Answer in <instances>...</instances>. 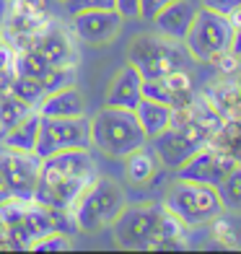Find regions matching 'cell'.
Instances as JSON below:
<instances>
[{
  "mask_svg": "<svg viewBox=\"0 0 241 254\" xmlns=\"http://www.w3.org/2000/svg\"><path fill=\"white\" fill-rule=\"evenodd\" d=\"M184 223L164 202L124 205L120 218L112 223V236L122 249H171L184 247Z\"/></svg>",
  "mask_w": 241,
  "mask_h": 254,
  "instance_id": "obj_2",
  "label": "cell"
},
{
  "mask_svg": "<svg viewBox=\"0 0 241 254\" xmlns=\"http://www.w3.org/2000/svg\"><path fill=\"white\" fill-rule=\"evenodd\" d=\"M75 42L78 39L73 37V31H67V26H62L60 21L47 18L37 31L31 34L26 50L37 52L44 63L62 67V65H75L78 63Z\"/></svg>",
  "mask_w": 241,
  "mask_h": 254,
  "instance_id": "obj_11",
  "label": "cell"
},
{
  "mask_svg": "<svg viewBox=\"0 0 241 254\" xmlns=\"http://www.w3.org/2000/svg\"><path fill=\"white\" fill-rule=\"evenodd\" d=\"M60 3H65V0H60Z\"/></svg>",
  "mask_w": 241,
  "mask_h": 254,
  "instance_id": "obj_35",
  "label": "cell"
},
{
  "mask_svg": "<svg viewBox=\"0 0 241 254\" xmlns=\"http://www.w3.org/2000/svg\"><path fill=\"white\" fill-rule=\"evenodd\" d=\"M8 200H10V192H8V187H5L3 177H0V205H3V202H8Z\"/></svg>",
  "mask_w": 241,
  "mask_h": 254,
  "instance_id": "obj_30",
  "label": "cell"
},
{
  "mask_svg": "<svg viewBox=\"0 0 241 254\" xmlns=\"http://www.w3.org/2000/svg\"><path fill=\"white\" fill-rule=\"evenodd\" d=\"M239 88H241V78H239Z\"/></svg>",
  "mask_w": 241,
  "mask_h": 254,
  "instance_id": "obj_34",
  "label": "cell"
},
{
  "mask_svg": "<svg viewBox=\"0 0 241 254\" xmlns=\"http://www.w3.org/2000/svg\"><path fill=\"white\" fill-rule=\"evenodd\" d=\"M39 122H42L39 109H31L24 120L16 122L3 137H0V143L8 145V148H13V151L34 153V148H37V137H39Z\"/></svg>",
  "mask_w": 241,
  "mask_h": 254,
  "instance_id": "obj_19",
  "label": "cell"
},
{
  "mask_svg": "<svg viewBox=\"0 0 241 254\" xmlns=\"http://www.w3.org/2000/svg\"><path fill=\"white\" fill-rule=\"evenodd\" d=\"M234 31H236V26L228 16L215 13V10L202 5L194 10V18H192L189 31L184 34L181 44L187 47L194 63H210L215 55L231 50Z\"/></svg>",
  "mask_w": 241,
  "mask_h": 254,
  "instance_id": "obj_7",
  "label": "cell"
},
{
  "mask_svg": "<svg viewBox=\"0 0 241 254\" xmlns=\"http://www.w3.org/2000/svg\"><path fill=\"white\" fill-rule=\"evenodd\" d=\"M70 148H91V117H44L39 122V137L34 153L47 158Z\"/></svg>",
  "mask_w": 241,
  "mask_h": 254,
  "instance_id": "obj_9",
  "label": "cell"
},
{
  "mask_svg": "<svg viewBox=\"0 0 241 254\" xmlns=\"http://www.w3.org/2000/svg\"><path fill=\"white\" fill-rule=\"evenodd\" d=\"M174 114H177L174 107H169V104H164V101H156V99H148V96H143L140 104L135 107V117H137V122H140L148 143L174 122Z\"/></svg>",
  "mask_w": 241,
  "mask_h": 254,
  "instance_id": "obj_17",
  "label": "cell"
},
{
  "mask_svg": "<svg viewBox=\"0 0 241 254\" xmlns=\"http://www.w3.org/2000/svg\"><path fill=\"white\" fill-rule=\"evenodd\" d=\"M210 143L223 148L228 156L241 164V120H223V125L210 137Z\"/></svg>",
  "mask_w": 241,
  "mask_h": 254,
  "instance_id": "obj_22",
  "label": "cell"
},
{
  "mask_svg": "<svg viewBox=\"0 0 241 254\" xmlns=\"http://www.w3.org/2000/svg\"><path fill=\"white\" fill-rule=\"evenodd\" d=\"M31 249L34 252H67V249H73V236L62 234V231H52V234L34 241Z\"/></svg>",
  "mask_w": 241,
  "mask_h": 254,
  "instance_id": "obj_25",
  "label": "cell"
},
{
  "mask_svg": "<svg viewBox=\"0 0 241 254\" xmlns=\"http://www.w3.org/2000/svg\"><path fill=\"white\" fill-rule=\"evenodd\" d=\"M164 205L187 228L218 221V215L223 213V205L215 187L202 182H192V179H181V177H177V182L169 187Z\"/></svg>",
  "mask_w": 241,
  "mask_h": 254,
  "instance_id": "obj_6",
  "label": "cell"
},
{
  "mask_svg": "<svg viewBox=\"0 0 241 254\" xmlns=\"http://www.w3.org/2000/svg\"><path fill=\"white\" fill-rule=\"evenodd\" d=\"M39 169H42V158L37 153L13 151V148L0 143V177H3L10 197L24 202L34 200Z\"/></svg>",
  "mask_w": 241,
  "mask_h": 254,
  "instance_id": "obj_10",
  "label": "cell"
},
{
  "mask_svg": "<svg viewBox=\"0 0 241 254\" xmlns=\"http://www.w3.org/2000/svg\"><path fill=\"white\" fill-rule=\"evenodd\" d=\"M39 114L44 117H83L88 114V104L75 86H62L44 96V101L39 104Z\"/></svg>",
  "mask_w": 241,
  "mask_h": 254,
  "instance_id": "obj_16",
  "label": "cell"
},
{
  "mask_svg": "<svg viewBox=\"0 0 241 254\" xmlns=\"http://www.w3.org/2000/svg\"><path fill=\"white\" fill-rule=\"evenodd\" d=\"M10 94H13L16 99H21L24 104H29L31 109H39V104L44 101V96H47V91H44V86L39 83L37 78H29V75H13V80H10Z\"/></svg>",
  "mask_w": 241,
  "mask_h": 254,
  "instance_id": "obj_23",
  "label": "cell"
},
{
  "mask_svg": "<svg viewBox=\"0 0 241 254\" xmlns=\"http://www.w3.org/2000/svg\"><path fill=\"white\" fill-rule=\"evenodd\" d=\"M194 10H197V8H194L189 0H174L171 5H166L164 10H158V13L151 18L153 31H158L161 37H166V39L181 42V39H184V34L189 31Z\"/></svg>",
  "mask_w": 241,
  "mask_h": 254,
  "instance_id": "obj_15",
  "label": "cell"
},
{
  "mask_svg": "<svg viewBox=\"0 0 241 254\" xmlns=\"http://www.w3.org/2000/svg\"><path fill=\"white\" fill-rule=\"evenodd\" d=\"M140 99H143V75L137 73L135 65L127 63L112 75L107 96H104V107H117V109H132L135 112Z\"/></svg>",
  "mask_w": 241,
  "mask_h": 254,
  "instance_id": "obj_14",
  "label": "cell"
},
{
  "mask_svg": "<svg viewBox=\"0 0 241 254\" xmlns=\"http://www.w3.org/2000/svg\"><path fill=\"white\" fill-rule=\"evenodd\" d=\"M187 60L192 57L184 44L161 37L158 31L137 34L130 44V65H135L143 78H164L174 70H184Z\"/></svg>",
  "mask_w": 241,
  "mask_h": 254,
  "instance_id": "obj_5",
  "label": "cell"
},
{
  "mask_svg": "<svg viewBox=\"0 0 241 254\" xmlns=\"http://www.w3.org/2000/svg\"><path fill=\"white\" fill-rule=\"evenodd\" d=\"M99 177V169L91 158L88 148H70V151L52 153L42 158L39 179L34 202L55 210H73V205L83 190Z\"/></svg>",
  "mask_w": 241,
  "mask_h": 254,
  "instance_id": "obj_1",
  "label": "cell"
},
{
  "mask_svg": "<svg viewBox=\"0 0 241 254\" xmlns=\"http://www.w3.org/2000/svg\"><path fill=\"white\" fill-rule=\"evenodd\" d=\"M0 247L5 249V226H3V221H0Z\"/></svg>",
  "mask_w": 241,
  "mask_h": 254,
  "instance_id": "obj_31",
  "label": "cell"
},
{
  "mask_svg": "<svg viewBox=\"0 0 241 254\" xmlns=\"http://www.w3.org/2000/svg\"><path fill=\"white\" fill-rule=\"evenodd\" d=\"M210 137L213 135L208 130H202L194 120H189L181 109H177L174 122H171L161 135H156L151 143H153V151H156L161 164L171 166V169H179L189 156L197 153L205 143H210Z\"/></svg>",
  "mask_w": 241,
  "mask_h": 254,
  "instance_id": "obj_8",
  "label": "cell"
},
{
  "mask_svg": "<svg viewBox=\"0 0 241 254\" xmlns=\"http://www.w3.org/2000/svg\"><path fill=\"white\" fill-rule=\"evenodd\" d=\"M67 13H80V10H101V8H114V0H65Z\"/></svg>",
  "mask_w": 241,
  "mask_h": 254,
  "instance_id": "obj_26",
  "label": "cell"
},
{
  "mask_svg": "<svg viewBox=\"0 0 241 254\" xmlns=\"http://www.w3.org/2000/svg\"><path fill=\"white\" fill-rule=\"evenodd\" d=\"M236 78H241V55H236Z\"/></svg>",
  "mask_w": 241,
  "mask_h": 254,
  "instance_id": "obj_33",
  "label": "cell"
},
{
  "mask_svg": "<svg viewBox=\"0 0 241 254\" xmlns=\"http://www.w3.org/2000/svg\"><path fill=\"white\" fill-rule=\"evenodd\" d=\"M124 205H127V194H124L122 184L109 177H96L73 205L78 231L80 234H96V231L112 228V223L124 210Z\"/></svg>",
  "mask_w": 241,
  "mask_h": 254,
  "instance_id": "obj_4",
  "label": "cell"
},
{
  "mask_svg": "<svg viewBox=\"0 0 241 254\" xmlns=\"http://www.w3.org/2000/svg\"><path fill=\"white\" fill-rule=\"evenodd\" d=\"M174 0H140V18L151 21L158 10H164L166 5H171Z\"/></svg>",
  "mask_w": 241,
  "mask_h": 254,
  "instance_id": "obj_29",
  "label": "cell"
},
{
  "mask_svg": "<svg viewBox=\"0 0 241 254\" xmlns=\"http://www.w3.org/2000/svg\"><path fill=\"white\" fill-rule=\"evenodd\" d=\"M202 5L215 10V13H223V16L231 18L236 10L241 8V0H202Z\"/></svg>",
  "mask_w": 241,
  "mask_h": 254,
  "instance_id": "obj_27",
  "label": "cell"
},
{
  "mask_svg": "<svg viewBox=\"0 0 241 254\" xmlns=\"http://www.w3.org/2000/svg\"><path fill=\"white\" fill-rule=\"evenodd\" d=\"M114 10L127 21V18H140V0H114Z\"/></svg>",
  "mask_w": 241,
  "mask_h": 254,
  "instance_id": "obj_28",
  "label": "cell"
},
{
  "mask_svg": "<svg viewBox=\"0 0 241 254\" xmlns=\"http://www.w3.org/2000/svg\"><path fill=\"white\" fill-rule=\"evenodd\" d=\"M215 112L221 114L223 120H241V88H239V78H228L223 75L221 83H215L208 88V94H205Z\"/></svg>",
  "mask_w": 241,
  "mask_h": 254,
  "instance_id": "obj_18",
  "label": "cell"
},
{
  "mask_svg": "<svg viewBox=\"0 0 241 254\" xmlns=\"http://www.w3.org/2000/svg\"><path fill=\"white\" fill-rule=\"evenodd\" d=\"M124 18L114 8H101V10H80L70 16V31L78 42L83 44H109L117 39L122 31Z\"/></svg>",
  "mask_w": 241,
  "mask_h": 254,
  "instance_id": "obj_13",
  "label": "cell"
},
{
  "mask_svg": "<svg viewBox=\"0 0 241 254\" xmlns=\"http://www.w3.org/2000/svg\"><path fill=\"white\" fill-rule=\"evenodd\" d=\"M239 164L236 158H231L223 148H218L215 143H205L194 156H189L184 164L177 169V177L181 179H192V182H202L218 187L221 179Z\"/></svg>",
  "mask_w": 241,
  "mask_h": 254,
  "instance_id": "obj_12",
  "label": "cell"
},
{
  "mask_svg": "<svg viewBox=\"0 0 241 254\" xmlns=\"http://www.w3.org/2000/svg\"><path fill=\"white\" fill-rule=\"evenodd\" d=\"M215 190L226 213H241V164H236L228 171Z\"/></svg>",
  "mask_w": 241,
  "mask_h": 254,
  "instance_id": "obj_21",
  "label": "cell"
},
{
  "mask_svg": "<svg viewBox=\"0 0 241 254\" xmlns=\"http://www.w3.org/2000/svg\"><path fill=\"white\" fill-rule=\"evenodd\" d=\"M148 143L132 109L101 107L91 117V145H96L109 158H124Z\"/></svg>",
  "mask_w": 241,
  "mask_h": 254,
  "instance_id": "obj_3",
  "label": "cell"
},
{
  "mask_svg": "<svg viewBox=\"0 0 241 254\" xmlns=\"http://www.w3.org/2000/svg\"><path fill=\"white\" fill-rule=\"evenodd\" d=\"M231 21H234V26H241V8H239L236 13L231 16Z\"/></svg>",
  "mask_w": 241,
  "mask_h": 254,
  "instance_id": "obj_32",
  "label": "cell"
},
{
  "mask_svg": "<svg viewBox=\"0 0 241 254\" xmlns=\"http://www.w3.org/2000/svg\"><path fill=\"white\" fill-rule=\"evenodd\" d=\"M158 164L161 161H158L156 151L148 148V143H145V145L137 148V151L124 156V177L132 184H148L158 174Z\"/></svg>",
  "mask_w": 241,
  "mask_h": 254,
  "instance_id": "obj_20",
  "label": "cell"
},
{
  "mask_svg": "<svg viewBox=\"0 0 241 254\" xmlns=\"http://www.w3.org/2000/svg\"><path fill=\"white\" fill-rule=\"evenodd\" d=\"M31 112L29 104H24L21 99H16L10 91L0 94V137H3L16 122H21Z\"/></svg>",
  "mask_w": 241,
  "mask_h": 254,
  "instance_id": "obj_24",
  "label": "cell"
}]
</instances>
